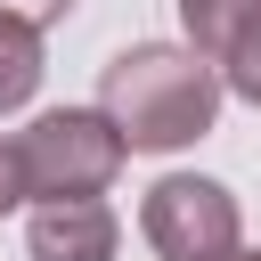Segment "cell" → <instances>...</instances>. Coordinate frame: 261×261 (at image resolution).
I'll return each instance as SVG.
<instances>
[{"instance_id":"1","label":"cell","mask_w":261,"mask_h":261,"mask_svg":"<svg viewBox=\"0 0 261 261\" xmlns=\"http://www.w3.org/2000/svg\"><path fill=\"white\" fill-rule=\"evenodd\" d=\"M98 114L122 130V147L139 155H171L196 147L220 122V65H204L179 41H139L98 73Z\"/></svg>"},{"instance_id":"2","label":"cell","mask_w":261,"mask_h":261,"mask_svg":"<svg viewBox=\"0 0 261 261\" xmlns=\"http://www.w3.org/2000/svg\"><path fill=\"white\" fill-rule=\"evenodd\" d=\"M122 155L130 147H122V130L98 106H57V114H33V130H16V171H24L33 204H90V196H106Z\"/></svg>"},{"instance_id":"3","label":"cell","mask_w":261,"mask_h":261,"mask_svg":"<svg viewBox=\"0 0 261 261\" xmlns=\"http://www.w3.org/2000/svg\"><path fill=\"white\" fill-rule=\"evenodd\" d=\"M139 237L163 253V261H228L245 220H237V196L220 179H196V171H171L147 188L139 204Z\"/></svg>"},{"instance_id":"4","label":"cell","mask_w":261,"mask_h":261,"mask_svg":"<svg viewBox=\"0 0 261 261\" xmlns=\"http://www.w3.org/2000/svg\"><path fill=\"white\" fill-rule=\"evenodd\" d=\"M24 253L33 261H114V212L98 196L90 204H33Z\"/></svg>"},{"instance_id":"5","label":"cell","mask_w":261,"mask_h":261,"mask_svg":"<svg viewBox=\"0 0 261 261\" xmlns=\"http://www.w3.org/2000/svg\"><path fill=\"white\" fill-rule=\"evenodd\" d=\"M179 24H188V49L204 65H220L253 24H261V0H179Z\"/></svg>"},{"instance_id":"6","label":"cell","mask_w":261,"mask_h":261,"mask_svg":"<svg viewBox=\"0 0 261 261\" xmlns=\"http://www.w3.org/2000/svg\"><path fill=\"white\" fill-rule=\"evenodd\" d=\"M33 90H41V24L0 16V114L33 106Z\"/></svg>"},{"instance_id":"7","label":"cell","mask_w":261,"mask_h":261,"mask_svg":"<svg viewBox=\"0 0 261 261\" xmlns=\"http://www.w3.org/2000/svg\"><path fill=\"white\" fill-rule=\"evenodd\" d=\"M220 90H237L245 106H261V24H253L228 57H220Z\"/></svg>"},{"instance_id":"8","label":"cell","mask_w":261,"mask_h":261,"mask_svg":"<svg viewBox=\"0 0 261 261\" xmlns=\"http://www.w3.org/2000/svg\"><path fill=\"white\" fill-rule=\"evenodd\" d=\"M0 16H24V24H65L73 0H0Z\"/></svg>"},{"instance_id":"9","label":"cell","mask_w":261,"mask_h":261,"mask_svg":"<svg viewBox=\"0 0 261 261\" xmlns=\"http://www.w3.org/2000/svg\"><path fill=\"white\" fill-rule=\"evenodd\" d=\"M24 204V171H16V139H0V212Z\"/></svg>"},{"instance_id":"10","label":"cell","mask_w":261,"mask_h":261,"mask_svg":"<svg viewBox=\"0 0 261 261\" xmlns=\"http://www.w3.org/2000/svg\"><path fill=\"white\" fill-rule=\"evenodd\" d=\"M228 261H261V253H245V245H237V253H228Z\"/></svg>"}]
</instances>
